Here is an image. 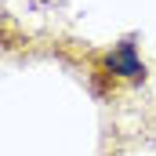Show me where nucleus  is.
<instances>
[{
    "label": "nucleus",
    "instance_id": "f257e3e1",
    "mask_svg": "<svg viewBox=\"0 0 156 156\" xmlns=\"http://www.w3.org/2000/svg\"><path fill=\"white\" fill-rule=\"evenodd\" d=\"M102 62H105V76L113 80V83H116V80L145 83V76H149V69H145V62L134 55V44H131V40H123L120 47H113Z\"/></svg>",
    "mask_w": 156,
    "mask_h": 156
}]
</instances>
